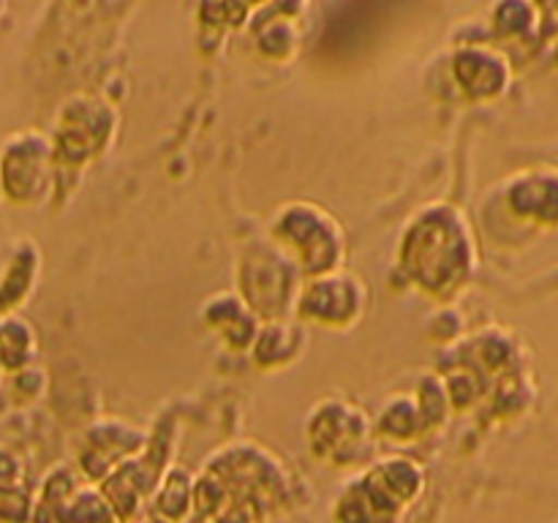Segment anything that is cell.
<instances>
[{"mask_svg":"<svg viewBox=\"0 0 558 523\" xmlns=\"http://www.w3.org/2000/svg\"><path fill=\"white\" fill-rule=\"evenodd\" d=\"M158 510L169 518V521H180L189 515L191 510V483L185 479L183 472L167 474L161 496H158Z\"/></svg>","mask_w":558,"mask_h":523,"instance_id":"cell-7","label":"cell"},{"mask_svg":"<svg viewBox=\"0 0 558 523\" xmlns=\"http://www.w3.org/2000/svg\"><path fill=\"white\" fill-rule=\"evenodd\" d=\"M512 210L543 223H558V169L534 172L515 183L510 194Z\"/></svg>","mask_w":558,"mask_h":523,"instance_id":"cell-4","label":"cell"},{"mask_svg":"<svg viewBox=\"0 0 558 523\" xmlns=\"http://www.w3.org/2000/svg\"><path fill=\"white\" fill-rule=\"evenodd\" d=\"M36 354V332L16 314L0 316V368L22 370Z\"/></svg>","mask_w":558,"mask_h":523,"instance_id":"cell-6","label":"cell"},{"mask_svg":"<svg viewBox=\"0 0 558 523\" xmlns=\"http://www.w3.org/2000/svg\"><path fill=\"white\" fill-rule=\"evenodd\" d=\"M145 523H161V521H158V518H150V521H145Z\"/></svg>","mask_w":558,"mask_h":523,"instance_id":"cell-8","label":"cell"},{"mask_svg":"<svg viewBox=\"0 0 558 523\" xmlns=\"http://www.w3.org/2000/svg\"><path fill=\"white\" fill-rule=\"evenodd\" d=\"M360 308H363V289H360L357 278L349 276L316 278L300 300L303 316L332 321V325L352 321Z\"/></svg>","mask_w":558,"mask_h":523,"instance_id":"cell-2","label":"cell"},{"mask_svg":"<svg viewBox=\"0 0 558 523\" xmlns=\"http://www.w3.org/2000/svg\"><path fill=\"white\" fill-rule=\"evenodd\" d=\"M38 272V254L33 245H22L14 254L11 265L0 276V316L14 314L16 305L31 294L33 278Z\"/></svg>","mask_w":558,"mask_h":523,"instance_id":"cell-5","label":"cell"},{"mask_svg":"<svg viewBox=\"0 0 558 523\" xmlns=\"http://www.w3.org/2000/svg\"><path fill=\"white\" fill-rule=\"evenodd\" d=\"M49 178V147L41 136H14L0 156V183L9 199L33 202L44 194Z\"/></svg>","mask_w":558,"mask_h":523,"instance_id":"cell-1","label":"cell"},{"mask_svg":"<svg viewBox=\"0 0 558 523\" xmlns=\"http://www.w3.org/2000/svg\"><path fill=\"white\" fill-rule=\"evenodd\" d=\"M458 80L472 96L488 98L505 90L510 82V69L505 65V58L490 49H466L458 54Z\"/></svg>","mask_w":558,"mask_h":523,"instance_id":"cell-3","label":"cell"}]
</instances>
